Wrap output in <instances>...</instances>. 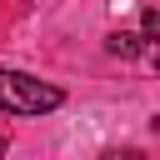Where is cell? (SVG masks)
<instances>
[{"label":"cell","instance_id":"cell-3","mask_svg":"<svg viewBox=\"0 0 160 160\" xmlns=\"http://www.w3.org/2000/svg\"><path fill=\"white\" fill-rule=\"evenodd\" d=\"M155 30H160V15H155V10H145V15H140V45H145V50H150Z\"/></svg>","mask_w":160,"mask_h":160},{"label":"cell","instance_id":"cell-4","mask_svg":"<svg viewBox=\"0 0 160 160\" xmlns=\"http://www.w3.org/2000/svg\"><path fill=\"white\" fill-rule=\"evenodd\" d=\"M100 160H145V155H140V150H105Z\"/></svg>","mask_w":160,"mask_h":160},{"label":"cell","instance_id":"cell-5","mask_svg":"<svg viewBox=\"0 0 160 160\" xmlns=\"http://www.w3.org/2000/svg\"><path fill=\"white\" fill-rule=\"evenodd\" d=\"M5 150H10V140H5V130H0V160H5Z\"/></svg>","mask_w":160,"mask_h":160},{"label":"cell","instance_id":"cell-1","mask_svg":"<svg viewBox=\"0 0 160 160\" xmlns=\"http://www.w3.org/2000/svg\"><path fill=\"white\" fill-rule=\"evenodd\" d=\"M60 100H65L60 85L0 65V110H10V115H45V110H55Z\"/></svg>","mask_w":160,"mask_h":160},{"label":"cell","instance_id":"cell-2","mask_svg":"<svg viewBox=\"0 0 160 160\" xmlns=\"http://www.w3.org/2000/svg\"><path fill=\"white\" fill-rule=\"evenodd\" d=\"M105 50H110V55H120V60H135V55H145V45H140V35H130V30H110V40H105Z\"/></svg>","mask_w":160,"mask_h":160}]
</instances>
